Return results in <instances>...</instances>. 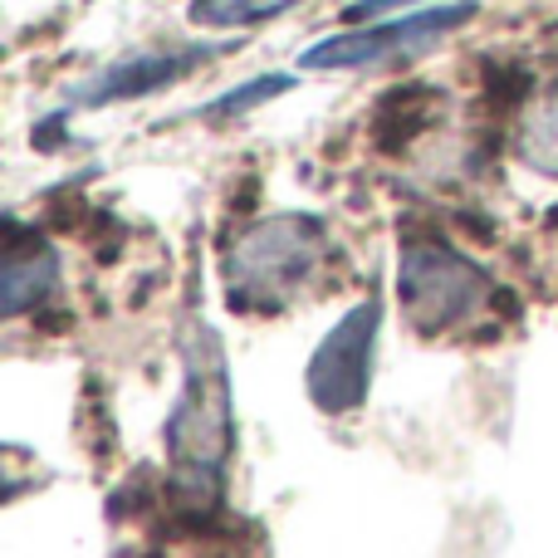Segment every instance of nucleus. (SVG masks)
<instances>
[{
	"mask_svg": "<svg viewBox=\"0 0 558 558\" xmlns=\"http://www.w3.org/2000/svg\"><path fill=\"white\" fill-rule=\"evenodd\" d=\"M172 485L182 495H216L221 471L235 451V387L226 343L202 314L182 328V392L162 426Z\"/></svg>",
	"mask_w": 558,
	"mask_h": 558,
	"instance_id": "obj_1",
	"label": "nucleus"
},
{
	"mask_svg": "<svg viewBox=\"0 0 558 558\" xmlns=\"http://www.w3.org/2000/svg\"><path fill=\"white\" fill-rule=\"evenodd\" d=\"M324 221L308 211H275L235 231L226 245V294L235 308H279L299 299L324 265Z\"/></svg>",
	"mask_w": 558,
	"mask_h": 558,
	"instance_id": "obj_2",
	"label": "nucleus"
},
{
	"mask_svg": "<svg viewBox=\"0 0 558 558\" xmlns=\"http://www.w3.org/2000/svg\"><path fill=\"white\" fill-rule=\"evenodd\" d=\"M397 304L416 333H451L495 304V279L446 241H412L397 260Z\"/></svg>",
	"mask_w": 558,
	"mask_h": 558,
	"instance_id": "obj_3",
	"label": "nucleus"
},
{
	"mask_svg": "<svg viewBox=\"0 0 558 558\" xmlns=\"http://www.w3.org/2000/svg\"><path fill=\"white\" fill-rule=\"evenodd\" d=\"M377 333H383V299L367 294L318 338V348L308 353V367H304V387H308V402L324 416L357 412L367 402Z\"/></svg>",
	"mask_w": 558,
	"mask_h": 558,
	"instance_id": "obj_4",
	"label": "nucleus"
},
{
	"mask_svg": "<svg viewBox=\"0 0 558 558\" xmlns=\"http://www.w3.org/2000/svg\"><path fill=\"white\" fill-rule=\"evenodd\" d=\"M475 15V5L456 0V5H426L412 15L383 20V25H363V29H343V35H328L318 45H308L299 54L304 69L318 74H333V69H373V64H397V59H412L422 49L441 45L451 29H461Z\"/></svg>",
	"mask_w": 558,
	"mask_h": 558,
	"instance_id": "obj_5",
	"label": "nucleus"
},
{
	"mask_svg": "<svg viewBox=\"0 0 558 558\" xmlns=\"http://www.w3.org/2000/svg\"><path fill=\"white\" fill-rule=\"evenodd\" d=\"M211 54L216 49H143V54H128V59H118V64H108L104 74H94L74 94V104L108 108V104H133V98L162 94V88L182 84L186 74H196Z\"/></svg>",
	"mask_w": 558,
	"mask_h": 558,
	"instance_id": "obj_6",
	"label": "nucleus"
},
{
	"mask_svg": "<svg viewBox=\"0 0 558 558\" xmlns=\"http://www.w3.org/2000/svg\"><path fill=\"white\" fill-rule=\"evenodd\" d=\"M59 284V255L45 241L10 245L5 265H0V318H20L35 304H45Z\"/></svg>",
	"mask_w": 558,
	"mask_h": 558,
	"instance_id": "obj_7",
	"label": "nucleus"
},
{
	"mask_svg": "<svg viewBox=\"0 0 558 558\" xmlns=\"http://www.w3.org/2000/svg\"><path fill=\"white\" fill-rule=\"evenodd\" d=\"M294 5H304V0H192L186 15L202 29H251L265 25V20L289 15Z\"/></svg>",
	"mask_w": 558,
	"mask_h": 558,
	"instance_id": "obj_8",
	"label": "nucleus"
},
{
	"mask_svg": "<svg viewBox=\"0 0 558 558\" xmlns=\"http://www.w3.org/2000/svg\"><path fill=\"white\" fill-rule=\"evenodd\" d=\"M520 157L544 177H558V94L539 98L520 123Z\"/></svg>",
	"mask_w": 558,
	"mask_h": 558,
	"instance_id": "obj_9",
	"label": "nucleus"
},
{
	"mask_svg": "<svg viewBox=\"0 0 558 558\" xmlns=\"http://www.w3.org/2000/svg\"><path fill=\"white\" fill-rule=\"evenodd\" d=\"M289 88H294V78H289V74H260V78H251V84H241V88H231V94H221L211 108H202V113H206V118L251 113L255 104H270V98L289 94Z\"/></svg>",
	"mask_w": 558,
	"mask_h": 558,
	"instance_id": "obj_10",
	"label": "nucleus"
},
{
	"mask_svg": "<svg viewBox=\"0 0 558 558\" xmlns=\"http://www.w3.org/2000/svg\"><path fill=\"white\" fill-rule=\"evenodd\" d=\"M402 5H416V0H357V5H348V20H373V15H387V10H402Z\"/></svg>",
	"mask_w": 558,
	"mask_h": 558,
	"instance_id": "obj_11",
	"label": "nucleus"
}]
</instances>
